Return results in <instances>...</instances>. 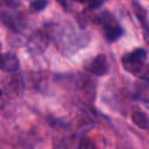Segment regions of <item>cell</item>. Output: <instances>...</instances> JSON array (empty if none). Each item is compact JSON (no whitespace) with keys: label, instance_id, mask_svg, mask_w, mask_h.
<instances>
[{"label":"cell","instance_id":"12","mask_svg":"<svg viewBox=\"0 0 149 149\" xmlns=\"http://www.w3.org/2000/svg\"><path fill=\"white\" fill-rule=\"evenodd\" d=\"M2 1H3L5 5H7V6L10 7V8L17 6V1H16V0H2Z\"/></svg>","mask_w":149,"mask_h":149},{"label":"cell","instance_id":"3","mask_svg":"<svg viewBox=\"0 0 149 149\" xmlns=\"http://www.w3.org/2000/svg\"><path fill=\"white\" fill-rule=\"evenodd\" d=\"M84 68L88 73L94 76H105L109 70L107 57L104 54H99L95 57L88 59L85 63Z\"/></svg>","mask_w":149,"mask_h":149},{"label":"cell","instance_id":"5","mask_svg":"<svg viewBox=\"0 0 149 149\" xmlns=\"http://www.w3.org/2000/svg\"><path fill=\"white\" fill-rule=\"evenodd\" d=\"M23 86L24 85H23L22 76L20 73H17V71H16V72H12L10 73V77H9L7 84L5 85V88H6V92L9 95L16 97L20 93H22Z\"/></svg>","mask_w":149,"mask_h":149},{"label":"cell","instance_id":"6","mask_svg":"<svg viewBox=\"0 0 149 149\" xmlns=\"http://www.w3.org/2000/svg\"><path fill=\"white\" fill-rule=\"evenodd\" d=\"M134 10L135 14L142 26V31H143V38L146 41V43L149 45V20L147 17V12L144 10V8H142L141 5L139 3H134Z\"/></svg>","mask_w":149,"mask_h":149},{"label":"cell","instance_id":"9","mask_svg":"<svg viewBox=\"0 0 149 149\" xmlns=\"http://www.w3.org/2000/svg\"><path fill=\"white\" fill-rule=\"evenodd\" d=\"M136 78L144 80V81H149V63H143L140 68H137L134 73H133Z\"/></svg>","mask_w":149,"mask_h":149},{"label":"cell","instance_id":"4","mask_svg":"<svg viewBox=\"0 0 149 149\" xmlns=\"http://www.w3.org/2000/svg\"><path fill=\"white\" fill-rule=\"evenodd\" d=\"M49 44V36L47 33L37 31L30 36L27 43V49L31 54H41L43 52Z\"/></svg>","mask_w":149,"mask_h":149},{"label":"cell","instance_id":"8","mask_svg":"<svg viewBox=\"0 0 149 149\" xmlns=\"http://www.w3.org/2000/svg\"><path fill=\"white\" fill-rule=\"evenodd\" d=\"M132 120L139 128L149 129V116L142 109L135 107L132 112Z\"/></svg>","mask_w":149,"mask_h":149},{"label":"cell","instance_id":"2","mask_svg":"<svg viewBox=\"0 0 149 149\" xmlns=\"http://www.w3.org/2000/svg\"><path fill=\"white\" fill-rule=\"evenodd\" d=\"M147 59V52L144 49L142 48H137L134 49L130 52H127L122 56V66L126 71H128L129 73H134V71L140 68L143 63H146Z\"/></svg>","mask_w":149,"mask_h":149},{"label":"cell","instance_id":"10","mask_svg":"<svg viewBox=\"0 0 149 149\" xmlns=\"http://www.w3.org/2000/svg\"><path fill=\"white\" fill-rule=\"evenodd\" d=\"M73 1L84 5V6H86V7L90 8V9L97 8V7H99V6L104 2V0H73Z\"/></svg>","mask_w":149,"mask_h":149},{"label":"cell","instance_id":"1","mask_svg":"<svg viewBox=\"0 0 149 149\" xmlns=\"http://www.w3.org/2000/svg\"><path fill=\"white\" fill-rule=\"evenodd\" d=\"M99 17L104 29V35L108 42H114L122 36L123 29L121 24L118 22V20L114 17V15H112L108 12H102Z\"/></svg>","mask_w":149,"mask_h":149},{"label":"cell","instance_id":"7","mask_svg":"<svg viewBox=\"0 0 149 149\" xmlns=\"http://www.w3.org/2000/svg\"><path fill=\"white\" fill-rule=\"evenodd\" d=\"M20 68V62L17 59V57L12 54V52H5L2 55V59H1V69L5 72L12 73V72H16Z\"/></svg>","mask_w":149,"mask_h":149},{"label":"cell","instance_id":"11","mask_svg":"<svg viewBox=\"0 0 149 149\" xmlns=\"http://www.w3.org/2000/svg\"><path fill=\"white\" fill-rule=\"evenodd\" d=\"M48 5L47 0H34L30 3V9L33 12H40L42 9H44V7Z\"/></svg>","mask_w":149,"mask_h":149},{"label":"cell","instance_id":"13","mask_svg":"<svg viewBox=\"0 0 149 149\" xmlns=\"http://www.w3.org/2000/svg\"><path fill=\"white\" fill-rule=\"evenodd\" d=\"M58 2H59V5L64 8V9H68L69 8V5H68V2H66V0H57Z\"/></svg>","mask_w":149,"mask_h":149}]
</instances>
